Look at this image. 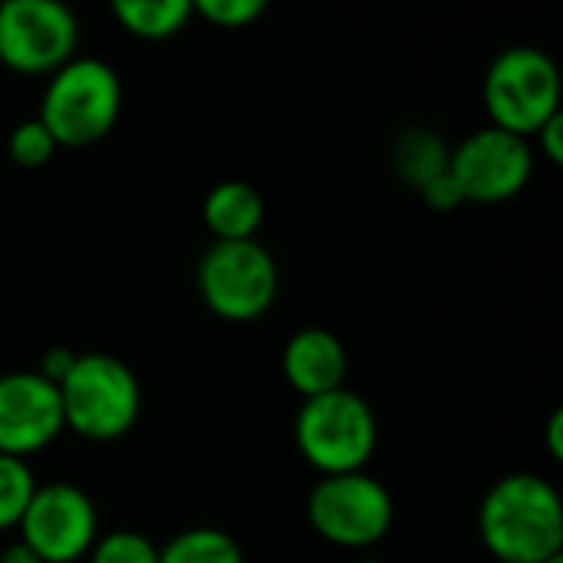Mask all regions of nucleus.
Listing matches in <instances>:
<instances>
[{"label":"nucleus","instance_id":"1","mask_svg":"<svg viewBox=\"0 0 563 563\" xmlns=\"http://www.w3.org/2000/svg\"><path fill=\"white\" fill-rule=\"evenodd\" d=\"M478 534L501 563H544L563 554V501L558 488L531 472L505 475L478 508Z\"/></svg>","mask_w":563,"mask_h":563},{"label":"nucleus","instance_id":"2","mask_svg":"<svg viewBox=\"0 0 563 563\" xmlns=\"http://www.w3.org/2000/svg\"><path fill=\"white\" fill-rule=\"evenodd\" d=\"M122 112V79L99 56H73L63 63L40 102V122L56 145L82 148L106 139Z\"/></svg>","mask_w":563,"mask_h":563},{"label":"nucleus","instance_id":"3","mask_svg":"<svg viewBox=\"0 0 563 563\" xmlns=\"http://www.w3.org/2000/svg\"><path fill=\"white\" fill-rule=\"evenodd\" d=\"M63 426L89 442L122 439L142 412L139 376L109 353H76L73 369L59 379Z\"/></svg>","mask_w":563,"mask_h":563},{"label":"nucleus","instance_id":"4","mask_svg":"<svg viewBox=\"0 0 563 563\" xmlns=\"http://www.w3.org/2000/svg\"><path fill=\"white\" fill-rule=\"evenodd\" d=\"M300 455L320 475L363 472L379 445V422L373 406L353 389H333L303 399L294 419Z\"/></svg>","mask_w":563,"mask_h":563},{"label":"nucleus","instance_id":"5","mask_svg":"<svg viewBox=\"0 0 563 563\" xmlns=\"http://www.w3.org/2000/svg\"><path fill=\"white\" fill-rule=\"evenodd\" d=\"M482 92L495 129L531 139L561 112V69L538 46H508L492 59Z\"/></svg>","mask_w":563,"mask_h":563},{"label":"nucleus","instance_id":"6","mask_svg":"<svg viewBox=\"0 0 563 563\" xmlns=\"http://www.w3.org/2000/svg\"><path fill=\"white\" fill-rule=\"evenodd\" d=\"M280 274L261 241H214L198 261V294L228 323L261 320L277 300Z\"/></svg>","mask_w":563,"mask_h":563},{"label":"nucleus","instance_id":"7","mask_svg":"<svg viewBox=\"0 0 563 563\" xmlns=\"http://www.w3.org/2000/svg\"><path fill=\"white\" fill-rule=\"evenodd\" d=\"M307 518L323 541L350 551H366L389 534L396 508L389 488L379 478L366 472H350L323 475L313 485L307 498Z\"/></svg>","mask_w":563,"mask_h":563},{"label":"nucleus","instance_id":"8","mask_svg":"<svg viewBox=\"0 0 563 563\" xmlns=\"http://www.w3.org/2000/svg\"><path fill=\"white\" fill-rule=\"evenodd\" d=\"M79 23L59 0L0 3V63L26 76H53L76 56Z\"/></svg>","mask_w":563,"mask_h":563},{"label":"nucleus","instance_id":"9","mask_svg":"<svg viewBox=\"0 0 563 563\" xmlns=\"http://www.w3.org/2000/svg\"><path fill=\"white\" fill-rule=\"evenodd\" d=\"M534 172L531 142L505 129L485 125L449 152V175L462 201L498 205L525 191Z\"/></svg>","mask_w":563,"mask_h":563},{"label":"nucleus","instance_id":"10","mask_svg":"<svg viewBox=\"0 0 563 563\" xmlns=\"http://www.w3.org/2000/svg\"><path fill=\"white\" fill-rule=\"evenodd\" d=\"M16 531L40 563H76L99 538V515L82 488L53 482L36 485Z\"/></svg>","mask_w":563,"mask_h":563},{"label":"nucleus","instance_id":"11","mask_svg":"<svg viewBox=\"0 0 563 563\" xmlns=\"http://www.w3.org/2000/svg\"><path fill=\"white\" fill-rule=\"evenodd\" d=\"M59 389L36 369L0 376V455L30 459L63 432Z\"/></svg>","mask_w":563,"mask_h":563},{"label":"nucleus","instance_id":"12","mask_svg":"<svg viewBox=\"0 0 563 563\" xmlns=\"http://www.w3.org/2000/svg\"><path fill=\"white\" fill-rule=\"evenodd\" d=\"M280 366H284L290 389L300 393L303 399H313V396L343 389L350 360L336 333L323 327H307L287 340Z\"/></svg>","mask_w":563,"mask_h":563},{"label":"nucleus","instance_id":"13","mask_svg":"<svg viewBox=\"0 0 563 563\" xmlns=\"http://www.w3.org/2000/svg\"><path fill=\"white\" fill-rule=\"evenodd\" d=\"M205 224L214 241H251L264 221V198L251 181H218L201 205Z\"/></svg>","mask_w":563,"mask_h":563},{"label":"nucleus","instance_id":"14","mask_svg":"<svg viewBox=\"0 0 563 563\" xmlns=\"http://www.w3.org/2000/svg\"><path fill=\"white\" fill-rule=\"evenodd\" d=\"M449 145L432 129H406L393 145V168L416 191L449 172Z\"/></svg>","mask_w":563,"mask_h":563},{"label":"nucleus","instance_id":"15","mask_svg":"<svg viewBox=\"0 0 563 563\" xmlns=\"http://www.w3.org/2000/svg\"><path fill=\"white\" fill-rule=\"evenodd\" d=\"M112 16L125 33L139 40H165L185 30L195 10L188 0H115Z\"/></svg>","mask_w":563,"mask_h":563},{"label":"nucleus","instance_id":"16","mask_svg":"<svg viewBox=\"0 0 563 563\" xmlns=\"http://www.w3.org/2000/svg\"><path fill=\"white\" fill-rule=\"evenodd\" d=\"M158 563H244V554L221 528H188L158 548Z\"/></svg>","mask_w":563,"mask_h":563},{"label":"nucleus","instance_id":"17","mask_svg":"<svg viewBox=\"0 0 563 563\" xmlns=\"http://www.w3.org/2000/svg\"><path fill=\"white\" fill-rule=\"evenodd\" d=\"M36 492V478L23 459L0 455V531H10L20 525L30 498Z\"/></svg>","mask_w":563,"mask_h":563},{"label":"nucleus","instance_id":"18","mask_svg":"<svg viewBox=\"0 0 563 563\" xmlns=\"http://www.w3.org/2000/svg\"><path fill=\"white\" fill-rule=\"evenodd\" d=\"M86 558L89 563H158V548L145 534L119 528V531L96 538Z\"/></svg>","mask_w":563,"mask_h":563},{"label":"nucleus","instance_id":"19","mask_svg":"<svg viewBox=\"0 0 563 563\" xmlns=\"http://www.w3.org/2000/svg\"><path fill=\"white\" fill-rule=\"evenodd\" d=\"M59 145L53 142V135L46 132V125L33 115V119H23L20 125H13L10 139H7V152L10 158L20 165V168H43L53 152Z\"/></svg>","mask_w":563,"mask_h":563},{"label":"nucleus","instance_id":"20","mask_svg":"<svg viewBox=\"0 0 563 563\" xmlns=\"http://www.w3.org/2000/svg\"><path fill=\"white\" fill-rule=\"evenodd\" d=\"M191 10L214 26L241 30V26H251L257 16H264L267 7L264 0H195Z\"/></svg>","mask_w":563,"mask_h":563},{"label":"nucleus","instance_id":"21","mask_svg":"<svg viewBox=\"0 0 563 563\" xmlns=\"http://www.w3.org/2000/svg\"><path fill=\"white\" fill-rule=\"evenodd\" d=\"M419 198H422L432 211H452V208L462 205V195H459V188H455V181H452L449 172L439 175V178H432L426 188H419Z\"/></svg>","mask_w":563,"mask_h":563},{"label":"nucleus","instance_id":"22","mask_svg":"<svg viewBox=\"0 0 563 563\" xmlns=\"http://www.w3.org/2000/svg\"><path fill=\"white\" fill-rule=\"evenodd\" d=\"M538 148L541 155L551 162V165H561L563 162V112H558L554 119H548L541 129H538Z\"/></svg>","mask_w":563,"mask_h":563},{"label":"nucleus","instance_id":"23","mask_svg":"<svg viewBox=\"0 0 563 563\" xmlns=\"http://www.w3.org/2000/svg\"><path fill=\"white\" fill-rule=\"evenodd\" d=\"M73 363H76V353H69V350H63V346H53V350L43 353L36 373H40L43 379H49L53 386H59V379L73 369Z\"/></svg>","mask_w":563,"mask_h":563},{"label":"nucleus","instance_id":"24","mask_svg":"<svg viewBox=\"0 0 563 563\" xmlns=\"http://www.w3.org/2000/svg\"><path fill=\"white\" fill-rule=\"evenodd\" d=\"M548 452L561 462L563 459V412L554 409L551 419H548Z\"/></svg>","mask_w":563,"mask_h":563},{"label":"nucleus","instance_id":"25","mask_svg":"<svg viewBox=\"0 0 563 563\" xmlns=\"http://www.w3.org/2000/svg\"><path fill=\"white\" fill-rule=\"evenodd\" d=\"M0 563H40V561H36V554H33L23 541H13L10 548H3Z\"/></svg>","mask_w":563,"mask_h":563},{"label":"nucleus","instance_id":"26","mask_svg":"<svg viewBox=\"0 0 563 563\" xmlns=\"http://www.w3.org/2000/svg\"><path fill=\"white\" fill-rule=\"evenodd\" d=\"M353 563H383V561H376V558H363V561H353Z\"/></svg>","mask_w":563,"mask_h":563},{"label":"nucleus","instance_id":"27","mask_svg":"<svg viewBox=\"0 0 563 563\" xmlns=\"http://www.w3.org/2000/svg\"><path fill=\"white\" fill-rule=\"evenodd\" d=\"M544 563H563V554H558V558H551V561H544Z\"/></svg>","mask_w":563,"mask_h":563}]
</instances>
